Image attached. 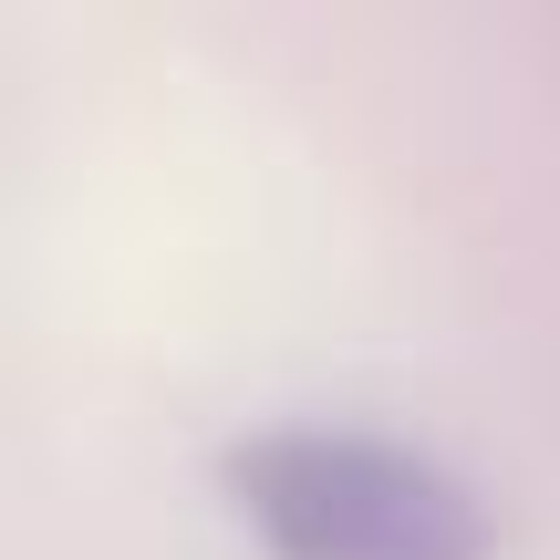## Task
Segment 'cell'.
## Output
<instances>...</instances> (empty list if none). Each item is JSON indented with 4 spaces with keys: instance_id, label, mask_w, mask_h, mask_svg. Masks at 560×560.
Returning <instances> with one entry per match:
<instances>
[{
    "instance_id": "cell-1",
    "label": "cell",
    "mask_w": 560,
    "mask_h": 560,
    "mask_svg": "<svg viewBox=\"0 0 560 560\" xmlns=\"http://www.w3.org/2000/svg\"><path fill=\"white\" fill-rule=\"evenodd\" d=\"M240 529L270 560H488V509L457 467L374 425L291 416L229 446L219 467Z\"/></svg>"
}]
</instances>
